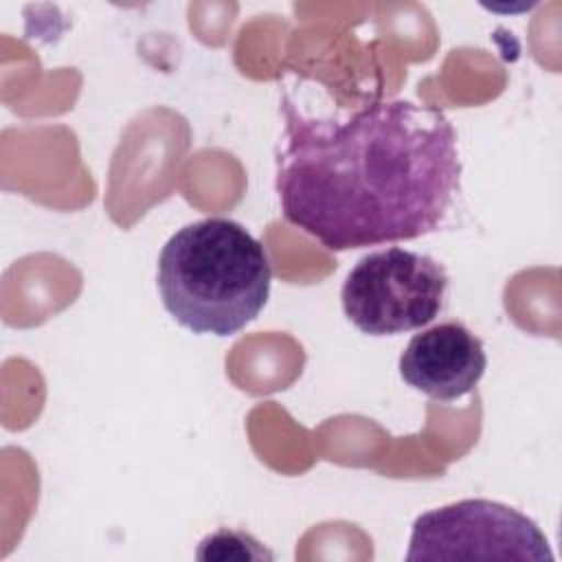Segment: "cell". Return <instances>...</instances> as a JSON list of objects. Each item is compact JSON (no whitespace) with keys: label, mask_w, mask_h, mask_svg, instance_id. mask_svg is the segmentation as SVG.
I'll return each instance as SVG.
<instances>
[{"label":"cell","mask_w":562,"mask_h":562,"mask_svg":"<svg viewBox=\"0 0 562 562\" xmlns=\"http://www.w3.org/2000/svg\"><path fill=\"white\" fill-rule=\"evenodd\" d=\"M281 112V213L325 248L417 239L448 217L463 167L443 110L382 99L345 119H323L283 97Z\"/></svg>","instance_id":"obj_1"},{"label":"cell","mask_w":562,"mask_h":562,"mask_svg":"<svg viewBox=\"0 0 562 562\" xmlns=\"http://www.w3.org/2000/svg\"><path fill=\"white\" fill-rule=\"evenodd\" d=\"M448 274L432 257L400 246L375 250L349 270L345 316L369 336H395L432 323L443 310Z\"/></svg>","instance_id":"obj_3"},{"label":"cell","mask_w":562,"mask_h":562,"mask_svg":"<svg viewBox=\"0 0 562 562\" xmlns=\"http://www.w3.org/2000/svg\"><path fill=\"white\" fill-rule=\"evenodd\" d=\"M485 369L483 340L461 321L415 334L400 356L402 380L437 402H454L474 391Z\"/></svg>","instance_id":"obj_5"},{"label":"cell","mask_w":562,"mask_h":562,"mask_svg":"<svg viewBox=\"0 0 562 562\" xmlns=\"http://www.w3.org/2000/svg\"><path fill=\"white\" fill-rule=\"evenodd\" d=\"M408 562L553 560L542 529L522 512L487 498H463L415 518Z\"/></svg>","instance_id":"obj_4"},{"label":"cell","mask_w":562,"mask_h":562,"mask_svg":"<svg viewBox=\"0 0 562 562\" xmlns=\"http://www.w3.org/2000/svg\"><path fill=\"white\" fill-rule=\"evenodd\" d=\"M198 558L211 560H261L272 558L252 536L237 531V529H217L215 533H209L198 549Z\"/></svg>","instance_id":"obj_6"},{"label":"cell","mask_w":562,"mask_h":562,"mask_svg":"<svg viewBox=\"0 0 562 562\" xmlns=\"http://www.w3.org/2000/svg\"><path fill=\"white\" fill-rule=\"evenodd\" d=\"M270 283L263 244L228 217L178 228L158 255L160 301L193 334L226 338L241 331L268 303Z\"/></svg>","instance_id":"obj_2"}]
</instances>
